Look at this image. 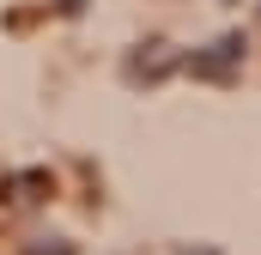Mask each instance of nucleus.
Masks as SVG:
<instances>
[{"label": "nucleus", "instance_id": "obj_1", "mask_svg": "<svg viewBox=\"0 0 261 255\" xmlns=\"http://www.w3.org/2000/svg\"><path fill=\"white\" fill-rule=\"evenodd\" d=\"M243 55H249V37H243V31H225L219 43H206V49H195V55H182V67H189L195 79H231V73L243 67Z\"/></svg>", "mask_w": 261, "mask_h": 255}, {"label": "nucleus", "instance_id": "obj_2", "mask_svg": "<svg viewBox=\"0 0 261 255\" xmlns=\"http://www.w3.org/2000/svg\"><path fill=\"white\" fill-rule=\"evenodd\" d=\"M140 49H146V55H128V79H134V85H140V79L158 85L170 67H182V55H164V43H140Z\"/></svg>", "mask_w": 261, "mask_h": 255}, {"label": "nucleus", "instance_id": "obj_3", "mask_svg": "<svg viewBox=\"0 0 261 255\" xmlns=\"http://www.w3.org/2000/svg\"><path fill=\"white\" fill-rule=\"evenodd\" d=\"M6 200H18V207H31V200H43V194H55V176L49 170H18V176H6L0 183Z\"/></svg>", "mask_w": 261, "mask_h": 255}, {"label": "nucleus", "instance_id": "obj_4", "mask_svg": "<svg viewBox=\"0 0 261 255\" xmlns=\"http://www.w3.org/2000/svg\"><path fill=\"white\" fill-rule=\"evenodd\" d=\"M24 255H73V243H61V237H55V243H31Z\"/></svg>", "mask_w": 261, "mask_h": 255}, {"label": "nucleus", "instance_id": "obj_5", "mask_svg": "<svg viewBox=\"0 0 261 255\" xmlns=\"http://www.w3.org/2000/svg\"><path fill=\"white\" fill-rule=\"evenodd\" d=\"M195 255H219V249H195Z\"/></svg>", "mask_w": 261, "mask_h": 255}]
</instances>
